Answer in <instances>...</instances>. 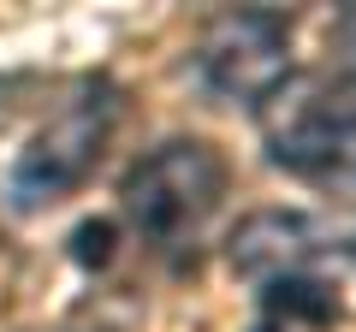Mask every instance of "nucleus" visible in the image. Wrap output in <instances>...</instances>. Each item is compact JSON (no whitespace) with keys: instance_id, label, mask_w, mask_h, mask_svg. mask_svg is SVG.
<instances>
[{"instance_id":"5","label":"nucleus","mask_w":356,"mask_h":332,"mask_svg":"<svg viewBox=\"0 0 356 332\" xmlns=\"http://www.w3.org/2000/svg\"><path fill=\"white\" fill-rule=\"evenodd\" d=\"M321 256H332V231L315 214H303V208H255L226 238V267L238 279H255V285L297 279Z\"/></svg>"},{"instance_id":"1","label":"nucleus","mask_w":356,"mask_h":332,"mask_svg":"<svg viewBox=\"0 0 356 332\" xmlns=\"http://www.w3.org/2000/svg\"><path fill=\"white\" fill-rule=\"evenodd\" d=\"M267 160L321 190H356V72L291 77L261 107Z\"/></svg>"},{"instance_id":"3","label":"nucleus","mask_w":356,"mask_h":332,"mask_svg":"<svg viewBox=\"0 0 356 332\" xmlns=\"http://www.w3.org/2000/svg\"><path fill=\"white\" fill-rule=\"evenodd\" d=\"M113 113H119V101H113L107 83L83 90L65 113H54L48 125L18 149L13 172H6V202H13L18 214L60 208L65 196L89 179V166L102 160V142L113 137Z\"/></svg>"},{"instance_id":"7","label":"nucleus","mask_w":356,"mask_h":332,"mask_svg":"<svg viewBox=\"0 0 356 332\" xmlns=\"http://www.w3.org/2000/svg\"><path fill=\"white\" fill-rule=\"evenodd\" d=\"M344 30H350V42H356V13H350V24H344Z\"/></svg>"},{"instance_id":"6","label":"nucleus","mask_w":356,"mask_h":332,"mask_svg":"<svg viewBox=\"0 0 356 332\" xmlns=\"http://www.w3.org/2000/svg\"><path fill=\"white\" fill-rule=\"evenodd\" d=\"M72 243H77V261H83V267H89V261L102 267V261L113 256V249H107V243H113V226H107V219H89V226H77Z\"/></svg>"},{"instance_id":"4","label":"nucleus","mask_w":356,"mask_h":332,"mask_svg":"<svg viewBox=\"0 0 356 332\" xmlns=\"http://www.w3.org/2000/svg\"><path fill=\"white\" fill-rule=\"evenodd\" d=\"M196 83L226 107H267L291 83V30L273 13H226L202 30L191 53Z\"/></svg>"},{"instance_id":"2","label":"nucleus","mask_w":356,"mask_h":332,"mask_svg":"<svg viewBox=\"0 0 356 332\" xmlns=\"http://www.w3.org/2000/svg\"><path fill=\"white\" fill-rule=\"evenodd\" d=\"M226 196V160L202 137H172L149 149L119 184V208L149 243H184L208 226Z\"/></svg>"}]
</instances>
